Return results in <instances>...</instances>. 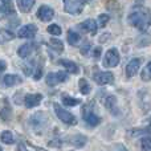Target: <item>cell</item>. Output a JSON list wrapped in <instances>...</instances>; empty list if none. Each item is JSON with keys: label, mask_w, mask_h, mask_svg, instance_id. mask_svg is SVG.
Instances as JSON below:
<instances>
[{"label": "cell", "mask_w": 151, "mask_h": 151, "mask_svg": "<svg viewBox=\"0 0 151 151\" xmlns=\"http://www.w3.org/2000/svg\"><path fill=\"white\" fill-rule=\"evenodd\" d=\"M1 142L5 145H12L15 142V138H13V134L11 131H3L1 133Z\"/></svg>", "instance_id": "24"}, {"label": "cell", "mask_w": 151, "mask_h": 151, "mask_svg": "<svg viewBox=\"0 0 151 151\" xmlns=\"http://www.w3.org/2000/svg\"><path fill=\"white\" fill-rule=\"evenodd\" d=\"M0 69H1V72L5 70V61L4 60H1V68H0Z\"/></svg>", "instance_id": "36"}, {"label": "cell", "mask_w": 151, "mask_h": 151, "mask_svg": "<svg viewBox=\"0 0 151 151\" xmlns=\"http://www.w3.org/2000/svg\"><path fill=\"white\" fill-rule=\"evenodd\" d=\"M16 3H17V7H19V9H20L21 12L28 13L29 11L33 8L36 0H16Z\"/></svg>", "instance_id": "17"}, {"label": "cell", "mask_w": 151, "mask_h": 151, "mask_svg": "<svg viewBox=\"0 0 151 151\" xmlns=\"http://www.w3.org/2000/svg\"><path fill=\"white\" fill-rule=\"evenodd\" d=\"M86 141H88V139H86V137L85 135H81V134H77V135L72 137V138L69 139V142H70L74 147H77V149H81V147L85 146Z\"/></svg>", "instance_id": "18"}, {"label": "cell", "mask_w": 151, "mask_h": 151, "mask_svg": "<svg viewBox=\"0 0 151 151\" xmlns=\"http://www.w3.org/2000/svg\"><path fill=\"white\" fill-rule=\"evenodd\" d=\"M41 99H42V96L39 93L27 94V96L24 97V104H25V106L28 107V109H31V107H36L37 105L41 102Z\"/></svg>", "instance_id": "13"}, {"label": "cell", "mask_w": 151, "mask_h": 151, "mask_svg": "<svg viewBox=\"0 0 151 151\" xmlns=\"http://www.w3.org/2000/svg\"><path fill=\"white\" fill-rule=\"evenodd\" d=\"M141 146H142V149L143 150L150 151L151 150V137H145V138H142Z\"/></svg>", "instance_id": "28"}, {"label": "cell", "mask_w": 151, "mask_h": 151, "mask_svg": "<svg viewBox=\"0 0 151 151\" xmlns=\"http://www.w3.org/2000/svg\"><path fill=\"white\" fill-rule=\"evenodd\" d=\"M105 106L106 109H109L110 111L115 113V107H117V99H115L114 96H109L106 99H105Z\"/></svg>", "instance_id": "21"}, {"label": "cell", "mask_w": 151, "mask_h": 151, "mask_svg": "<svg viewBox=\"0 0 151 151\" xmlns=\"http://www.w3.org/2000/svg\"><path fill=\"white\" fill-rule=\"evenodd\" d=\"M49 44H50V47H52L53 49L56 50V52L61 53L64 50V44H63V41H61V40H58V39H50Z\"/></svg>", "instance_id": "23"}, {"label": "cell", "mask_w": 151, "mask_h": 151, "mask_svg": "<svg viewBox=\"0 0 151 151\" xmlns=\"http://www.w3.org/2000/svg\"><path fill=\"white\" fill-rule=\"evenodd\" d=\"M0 9H1V17L15 15L12 0H0Z\"/></svg>", "instance_id": "12"}, {"label": "cell", "mask_w": 151, "mask_h": 151, "mask_svg": "<svg viewBox=\"0 0 151 151\" xmlns=\"http://www.w3.org/2000/svg\"><path fill=\"white\" fill-rule=\"evenodd\" d=\"M35 50H36V44H33V42H27V44L21 45L17 49V55L20 56L21 58H27V57H29Z\"/></svg>", "instance_id": "14"}, {"label": "cell", "mask_w": 151, "mask_h": 151, "mask_svg": "<svg viewBox=\"0 0 151 151\" xmlns=\"http://www.w3.org/2000/svg\"><path fill=\"white\" fill-rule=\"evenodd\" d=\"M13 33L12 32H8L7 29H3L1 31V40L3 41H7V40H12L13 39Z\"/></svg>", "instance_id": "30"}, {"label": "cell", "mask_w": 151, "mask_h": 151, "mask_svg": "<svg viewBox=\"0 0 151 151\" xmlns=\"http://www.w3.org/2000/svg\"><path fill=\"white\" fill-rule=\"evenodd\" d=\"M109 20H110V16H109V15H105V13L99 15V17H98V24H99V27H105L107 23H109Z\"/></svg>", "instance_id": "29"}, {"label": "cell", "mask_w": 151, "mask_h": 151, "mask_svg": "<svg viewBox=\"0 0 151 151\" xmlns=\"http://www.w3.org/2000/svg\"><path fill=\"white\" fill-rule=\"evenodd\" d=\"M150 125H151V119H150Z\"/></svg>", "instance_id": "37"}, {"label": "cell", "mask_w": 151, "mask_h": 151, "mask_svg": "<svg viewBox=\"0 0 151 151\" xmlns=\"http://www.w3.org/2000/svg\"><path fill=\"white\" fill-rule=\"evenodd\" d=\"M55 17V11L52 9L48 5H41V7L37 9V19L41 21H50L52 19Z\"/></svg>", "instance_id": "9"}, {"label": "cell", "mask_w": 151, "mask_h": 151, "mask_svg": "<svg viewBox=\"0 0 151 151\" xmlns=\"http://www.w3.org/2000/svg\"><path fill=\"white\" fill-rule=\"evenodd\" d=\"M8 117H11V107H7L4 105L1 109V118L3 119H7Z\"/></svg>", "instance_id": "31"}, {"label": "cell", "mask_w": 151, "mask_h": 151, "mask_svg": "<svg viewBox=\"0 0 151 151\" xmlns=\"http://www.w3.org/2000/svg\"><path fill=\"white\" fill-rule=\"evenodd\" d=\"M21 81L23 80H21L20 76H17V74H7L3 77V83H4V86H8V88L17 85Z\"/></svg>", "instance_id": "15"}, {"label": "cell", "mask_w": 151, "mask_h": 151, "mask_svg": "<svg viewBox=\"0 0 151 151\" xmlns=\"http://www.w3.org/2000/svg\"><path fill=\"white\" fill-rule=\"evenodd\" d=\"M68 80V74L65 72H56V73H49L45 78L47 83L49 86H56L58 83L64 82V81Z\"/></svg>", "instance_id": "5"}, {"label": "cell", "mask_w": 151, "mask_h": 151, "mask_svg": "<svg viewBox=\"0 0 151 151\" xmlns=\"http://www.w3.org/2000/svg\"><path fill=\"white\" fill-rule=\"evenodd\" d=\"M80 102L81 101L78 98H73V97H69V96H63V104L66 105V106H77Z\"/></svg>", "instance_id": "25"}, {"label": "cell", "mask_w": 151, "mask_h": 151, "mask_svg": "<svg viewBox=\"0 0 151 151\" xmlns=\"http://www.w3.org/2000/svg\"><path fill=\"white\" fill-rule=\"evenodd\" d=\"M80 40H81V36L77 33V32H74L73 29H69L68 31V42L70 45H77L78 42H80Z\"/></svg>", "instance_id": "20"}, {"label": "cell", "mask_w": 151, "mask_h": 151, "mask_svg": "<svg viewBox=\"0 0 151 151\" xmlns=\"http://www.w3.org/2000/svg\"><path fill=\"white\" fill-rule=\"evenodd\" d=\"M142 80L143 81H150L151 80V61L146 65V68L142 72Z\"/></svg>", "instance_id": "27"}, {"label": "cell", "mask_w": 151, "mask_h": 151, "mask_svg": "<svg viewBox=\"0 0 151 151\" xmlns=\"http://www.w3.org/2000/svg\"><path fill=\"white\" fill-rule=\"evenodd\" d=\"M55 111H56V114H57V117L60 118L64 123H66V125L74 126L76 123H77V119H76L74 115L72 114V113H69L68 110L63 109L58 104H55Z\"/></svg>", "instance_id": "3"}, {"label": "cell", "mask_w": 151, "mask_h": 151, "mask_svg": "<svg viewBox=\"0 0 151 151\" xmlns=\"http://www.w3.org/2000/svg\"><path fill=\"white\" fill-rule=\"evenodd\" d=\"M41 76H42V66H37L36 73H35L33 78H35V80H40V78H41Z\"/></svg>", "instance_id": "33"}, {"label": "cell", "mask_w": 151, "mask_h": 151, "mask_svg": "<svg viewBox=\"0 0 151 151\" xmlns=\"http://www.w3.org/2000/svg\"><path fill=\"white\" fill-rule=\"evenodd\" d=\"M47 31H48V33H50L52 36H60L63 29H61V27L58 25V24H50L47 28Z\"/></svg>", "instance_id": "26"}, {"label": "cell", "mask_w": 151, "mask_h": 151, "mask_svg": "<svg viewBox=\"0 0 151 151\" xmlns=\"http://www.w3.org/2000/svg\"><path fill=\"white\" fill-rule=\"evenodd\" d=\"M45 122H47V118H45V115L42 114V113H36V114L31 118V123L33 127H36V126H39V125H44Z\"/></svg>", "instance_id": "19"}, {"label": "cell", "mask_w": 151, "mask_h": 151, "mask_svg": "<svg viewBox=\"0 0 151 151\" xmlns=\"http://www.w3.org/2000/svg\"><path fill=\"white\" fill-rule=\"evenodd\" d=\"M82 117H83V119H85V122L90 126H97L101 122V118L97 114H94L93 111H89L86 106L82 109Z\"/></svg>", "instance_id": "10"}, {"label": "cell", "mask_w": 151, "mask_h": 151, "mask_svg": "<svg viewBox=\"0 0 151 151\" xmlns=\"http://www.w3.org/2000/svg\"><path fill=\"white\" fill-rule=\"evenodd\" d=\"M78 88H80V91L82 94H89L90 93V90H91V88H90V85H89V82L85 80V78H81L80 81H78Z\"/></svg>", "instance_id": "22"}, {"label": "cell", "mask_w": 151, "mask_h": 151, "mask_svg": "<svg viewBox=\"0 0 151 151\" xmlns=\"http://www.w3.org/2000/svg\"><path fill=\"white\" fill-rule=\"evenodd\" d=\"M64 9L70 15H80L83 11V3L81 0H64Z\"/></svg>", "instance_id": "4"}, {"label": "cell", "mask_w": 151, "mask_h": 151, "mask_svg": "<svg viewBox=\"0 0 151 151\" xmlns=\"http://www.w3.org/2000/svg\"><path fill=\"white\" fill-rule=\"evenodd\" d=\"M127 20L134 28L139 31H146L151 25V11L146 7H137L131 11Z\"/></svg>", "instance_id": "1"}, {"label": "cell", "mask_w": 151, "mask_h": 151, "mask_svg": "<svg viewBox=\"0 0 151 151\" xmlns=\"http://www.w3.org/2000/svg\"><path fill=\"white\" fill-rule=\"evenodd\" d=\"M89 49H90V44H85V47L81 48V53H82V55H88Z\"/></svg>", "instance_id": "35"}, {"label": "cell", "mask_w": 151, "mask_h": 151, "mask_svg": "<svg viewBox=\"0 0 151 151\" xmlns=\"http://www.w3.org/2000/svg\"><path fill=\"white\" fill-rule=\"evenodd\" d=\"M98 24H97L96 20H93V19H88V20L82 21L81 24H78V28L81 29V31L86 32V33H90V35H96L97 31H98Z\"/></svg>", "instance_id": "8"}, {"label": "cell", "mask_w": 151, "mask_h": 151, "mask_svg": "<svg viewBox=\"0 0 151 151\" xmlns=\"http://www.w3.org/2000/svg\"><path fill=\"white\" fill-rule=\"evenodd\" d=\"M141 64H142L141 58H133L126 65V77H129V78L134 77L137 74V72L139 70V68H141Z\"/></svg>", "instance_id": "11"}, {"label": "cell", "mask_w": 151, "mask_h": 151, "mask_svg": "<svg viewBox=\"0 0 151 151\" xmlns=\"http://www.w3.org/2000/svg\"><path fill=\"white\" fill-rule=\"evenodd\" d=\"M37 33V27L35 24H27V25L21 27L17 32V36L21 39H32Z\"/></svg>", "instance_id": "7"}, {"label": "cell", "mask_w": 151, "mask_h": 151, "mask_svg": "<svg viewBox=\"0 0 151 151\" xmlns=\"http://www.w3.org/2000/svg\"><path fill=\"white\" fill-rule=\"evenodd\" d=\"M93 78L98 85H109L114 81V74L111 72H97Z\"/></svg>", "instance_id": "6"}, {"label": "cell", "mask_w": 151, "mask_h": 151, "mask_svg": "<svg viewBox=\"0 0 151 151\" xmlns=\"http://www.w3.org/2000/svg\"><path fill=\"white\" fill-rule=\"evenodd\" d=\"M121 61V56H119V52H118L115 48H111L109 49L106 53H105V58L102 61L105 68H114L119 64Z\"/></svg>", "instance_id": "2"}, {"label": "cell", "mask_w": 151, "mask_h": 151, "mask_svg": "<svg viewBox=\"0 0 151 151\" xmlns=\"http://www.w3.org/2000/svg\"><path fill=\"white\" fill-rule=\"evenodd\" d=\"M101 53H102L101 47H96V48L93 49V57L96 58V60H98V58L101 57Z\"/></svg>", "instance_id": "32"}, {"label": "cell", "mask_w": 151, "mask_h": 151, "mask_svg": "<svg viewBox=\"0 0 151 151\" xmlns=\"http://www.w3.org/2000/svg\"><path fill=\"white\" fill-rule=\"evenodd\" d=\"M111 151H127L125 149V147L122 146V145H115L114 147H113V150Z\"/></svg>", "instance_id": "34"}, {"label": "cell", "mask_w": 151, "mask_h": 151, "mask_svg": "<svg viewBox=\"0 0 151 151\" xmlns=\"http://www.w3.org/2000/svg\"><path fill=\"white\" fill-rule=\"evenodd\" d=\"M58 64L63 65L64 68L69 72V73H73V74L80 73V68H78V65L76 63H73V61H70V60H60L58 61Z\"/></svg>", "instance_id": "16"}]
</instances>
